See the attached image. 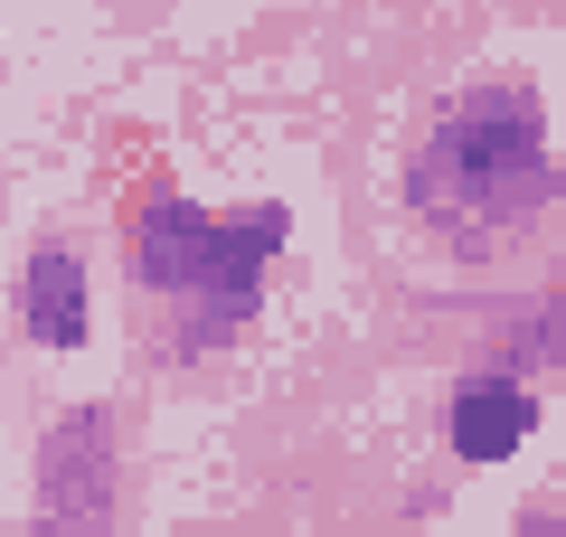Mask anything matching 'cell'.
<instances>
[{
	"label": "cell",
	"instance_id": "obj_1",
	"mask_svg": "<svg viewBox=\"0 0 566 537\" xmlns=\"http://www.w3.org/2000/svg\"><path fill=\"white\" fill-rule=\"evenodd\" d=\"M397 199L453 245H501L520 227H538L566 199V170H557L538 95L510 85V76H482L463 95H444L434 123L406 141Z\"/></svg>",
	"mask_w": 566,
	"mask_h": 537
},
{
	"label": "cell",
	"instance_id": "obj_2",
	"mask_svg": "<svg viewBox=\"0 0 566 537\" xmlns=\"http://www.w3.org/2000/svg\"><path fill=\"white\" fill-rule=\"evenodd\" d=\"M293 208L255 199V208H199V199H142L123 245H133V283L161 302L170 320V358H208L255 320L264 274H274Z\"/></svg>",
	"mask_w": 566,
	"mask_h": 537
},
{
	"label": "cell",
	"instance_id": "obj_3",
	"mask_svg": "<svg viewBox=\"0 0 566 537\" xmlns=\"http://www.w3.org/2000/svg\"><path fill=\"white\" fill-rule=\"evenodd\" d=\"M123 509V453H114V406H66L39 434V518L66 537H114Z\"/></svg>",
	"mask_w": 566,
	"mask_h": 537
},
{
	"label": "cell",
	"instance_id": "obj_4",
	"mask_svg": "<svg viewBox=\"0 0 566 537\" xmlns=\"http://www.w3.org/2000/svg\"><path fill=\"white\" fill-rule=\"evenodd\" d=\"M528 434H538V387H528L520 368L482 358V368L453 378V397H444V443H453L463 462H510Z\"/></svg>",
	"mask_w": 566,
	"mask_h": 537
},
{
	"label": "cell",
	"instance_id": "obj_5",
	"mask_svg": "<svg viewBox=\"0 0 566 537\" xmlns=\"http://www.w3.org/2000/svg\"><path fill=\"white\" fill-rule=\"evenodd\" d=\"M20 330L39 349H85L95 339V302H85V255L66 236H39L20 264Z\"/></svg>",
	"mask_w": 566,
	"mask_h": 537
},
{
	"label": "cell",
	"instance_id": "obj_6",
	"mask_svg": "<svg viewBox=\"0 0 566 537\" xmlns=\"http://www.w3.org/2000/svg\"><path fill=\"white\" fill-rule=\"evenodd\" d=\"M510 537H566V509L557 499H528V509L510 518Z\"/></svg>",
	"mask_w": 566,
	"mask_h": 537
},
{
	"label": "cell",
	"instance_id": "obj_7",
	"mask_svg": "<svg viewBox=\"0 0 566 537\" xmlns=\"http://www.w3.org/2000/svg\"><path fill=\"white\" fill-rule=\"evenodd\" d=\"M538 358H566V283H547V320H538Z\"/></svg>",
	"mask_w": 566,
	"mask_h": 537
},
{
	"label": "cell",
	"instance_id": "obj_8",
	"mask_svg": "<svg viewBox=\"0 0 566 537\" xmlns=\"http://www.w3.org/2000/svg\"><path fill=\"white\" fill-rule=\"evenodd\" d=\"M20 537H66V528H57V518H29V528H20Z\"/></svg>",
	"mask_w": 566,
	"mask_h": 537
}]
</instances>
